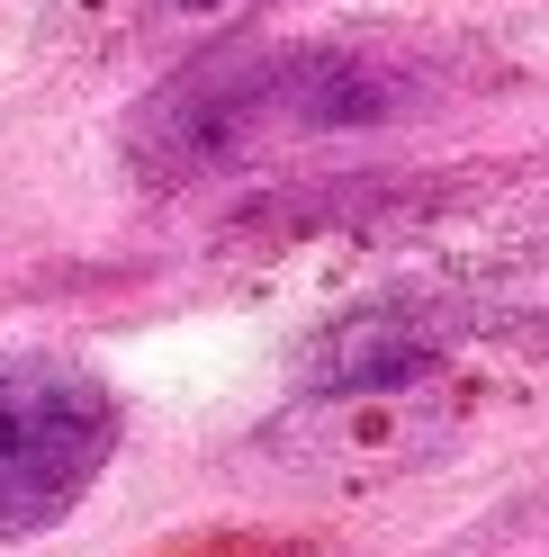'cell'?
Returning <instances> with one entry per match:
<instances>
[{
	"label": "cell",
	"instance_id": "obj_2",
	"mask_svg": "<svg viewBox=\"0 0 549 557\" xmlns=\"http://www.w3.org/2000/svg\"><path fill=\"white\" fill-rule=\"evenodd\" d=\"M126 441L118 387L73 351H0V540H46Z\"/></svg>",
	"mask_w": 549,
	"mask_h": 557
},
{
	"label": "cell",
	"instance_id": "obj_3",
	"mask_svg": "<svg viewBox=\"0 0 549 557\" xmlns=\"http://www.w3.org/2000/svg\"><path fill=\"white\" fill-rule=\"evenodd\" d=\"M451 324L424 315V306H369V315H342L316 360H306V396H369V387H405L441 360Z\"/></svg>",
	"mask_w": 549,
	"mask_h": 557
},
{
	"label": "cell",
	"instance_id": "obj_4",
	"mask_svg": "<svg viewBox=\"0 0 549 557\" xmlns=\"http://www.w3.org/2000/svg\"><path fill=\"white\" fill-rule=\"evenodd\" d=\"M171 18H244V10H261V0H162Z\"/></svg>",
	"mask_w": 549,
	"mask_h": 557
},
{
	"label": "cell",
	"instance_id": "obj_1",
	"mask_svg": "<svg viewBox=\"0 0 549 557\" xmlns=\"http://www.w3.org/2000/svg\"><path fill=\"white\" fill-rule=\"evenodd\" d=\"M477 82V54L460 37H405V27H342V37H225L190 54L162 90L135 99L118 145L135 181L190 189L217 171H244L333 135L415 126Z\"/></svg>",
	"mask_w": 549,
	"mask_h": 557
}]
</instances>
